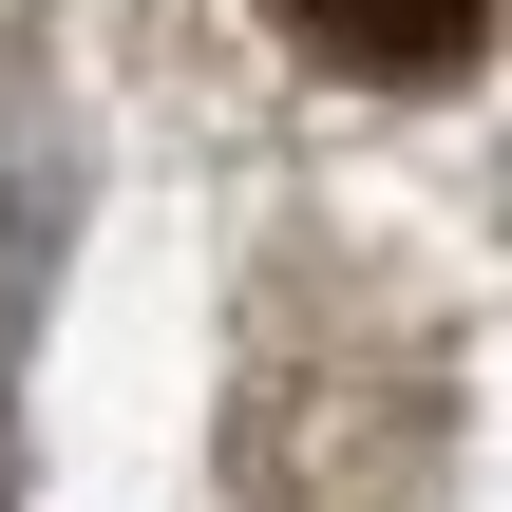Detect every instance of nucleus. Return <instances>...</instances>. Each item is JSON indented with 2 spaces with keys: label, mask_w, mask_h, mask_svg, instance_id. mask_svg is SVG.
Masks as SVG:
<instances>
[{
  "label": "nucleus",
  "mask_w": 512,
  "mask_h": 512,
  "mask_svg": "<svg viewBox=\"0 0 512 512\" xmlns=\"http://www.w3.org/2000/svg\"><path fill=\"white\" fill-rule=\"evenodd\" d=\"M285 38L342 57V76H456L494 38V0H285Z\"/></svg>",
  "instance_id": "f257e3e1"
}]
</instances>
